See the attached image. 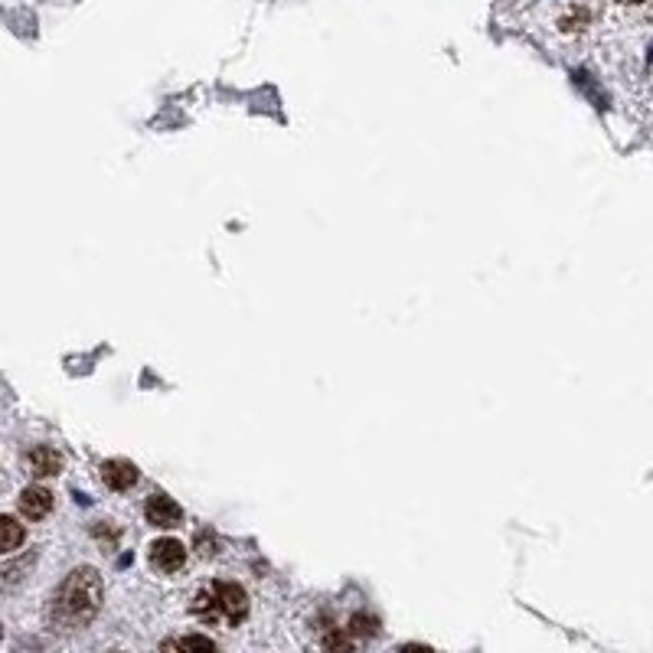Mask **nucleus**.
I'll use <instances>...</instances> for the list:
<instances>
[{"label":"nucleus","instance_id":"nucleus-6","mask_svg":"<svg viewBox=\"0 0 653 653\" xmlns=\"http://www.w3.org/2000/svg\"><path fill=\"white\" fill-rule=\"evenodd\" d=\"M144 516H147V523H154L157 529H170V526H177L183 520L180 507L164 494H157V497H151L144 503Z\"/></svg>","mask_w":653,"mask_h":653},{"label":"nucleus","instance_id":"nucleus-11","mask_svg":"<svg viewBox=\"0 0 653 653\" xmlns=\"http://www.w3.org/2000/svg\"><path fill=\"white\" fill-rule=\"evenodd\" d=\"M376 631H379V621L373 618V614H356V618L350 621V637H353V640L373 637Z\"/></svg>","mask_w":653,"mask_h":653},{"label":"nucleus","instance_id":"nucleus-9","mask_svg":"<svg viewBox=\"0 0 653 653\" xmlns=\"http://www.w3.org/2000/svg\"><path fill=\"white\" fill-rule=\"evenodd\" d=\"M164 653H219L206 637L200 634H187V637H177V640H167Z\"/></svg>","mask_w":653,"mask_h":653},{"label":"nucleus","instance_id":"nucleus-5","mask_svg":"<svg viewBox=\"0 0 653 653\" xmlns=\"http://www.w3.org/2000/svg\"><path fill=\"white\" fill-rule=\"evenodd\" d=\"M20 513L27 520H43V516L53 513V490L43 484H33L20 494Z\"/></svg>","mask_w":653,"mask_h":653},{"label":"nucleus","instance_id":"nucleus-4","mask_svg":"<svg viewBox=\"0 0 653 653\" xmlns=\"http://www.w3.org/2000/svg\"><path fill=\"white\" fill-rule=\"evenodd\" d=\"M138 467H134L131 461H121V458H112V461H105L102 464V480H105V487L108 490H118V494H125V490H131L134 484H138Z\"/></svg>","mask_w":653,"mask_h":653},{"label":"nucleus","instance_id":"nucleus-7","mask_svg":"<svg viewBox=\"0 0 653 653\" xmlns=\"http://www.w3.org/2000/svg\"><path fill=\"white\" fill-rule=\"evenodd\" d=\"M30 471L33 477H56L63 471V458L53 448H33L30 451Z\"/></svg>","mask_w":653,"mask_h":653},{"label":"nucleus","instance_id":"nucleus-1","mask_svg":"<svg viewBox=\"0 0 653 653\" xmlns=\"http://www.w3.org/2000/svg\"><path fill=\"white\" fill-rule=\"evenodd\" d=\"M98 605H102V575L95 569H76L49 601V621L59 631H79L98 614Z\"/></svg>","mask_w":653,"mask_h":653},{"label":"nucleus","instance_id":"nucleus-3","mask_svg":"<svg viewBox=\"0 0 653 653\" xmlns=\"http://www.w3.org/2000/svg\"><path fill=\"white\" fill-rule=\"evenodd\" d=\"M147 559H151V565L157 572L174 575V572L183 569V565H187V549H183V542L174 539V536H160V539L151 542V549H147Z\"/></svg>","mask_w":653,"mask_h":653},{"label":"nucleus","instance_id":"nucleus-2","mask_svg":"<svg viewBox=\"0 0 653 653\" xmlns=\"http://www.w3.org/2000/svg\"><path fill=\"white\" fill-rule=\"evenodd\" d=\"M193 614L203 624H219V627H236L249 614V595L242 585L226 582V578H213L193 595Z\"/></svg>","mask_w":653,"mask_h":653},{"label":"nucleus","instance_id":"nucleus-10","mask_svg":"<svg viewBox=\"0 0 653 653\" xmlns=\"http://www.w3.org/2000/svg\"><path fill=\"white\" fill-rule=\"evenodd\" d=\"M356 640L350 637V631H327L324 637V653H353Z\"/></svg>","mask_w":653,"mask_h":653},{"label":"nucleus","instance_id":"nucleus-12","mask_svg":"<svg viewBox=\"0 0 653 653\" xmlns=\"http://www.w3.org/2000/svg\"><path fill=\"white\" fill-rule=\"evenodd\" d=\"M399 653H435V650L425 647V644H409V647H402Z\"/></svg>","mask_w":653,"mask_h":653},{"label":"nucleus","instance_id":"nucleus-13","mask_svg":"<svg viewBox=\"0 0 653 653\" xmlns=\"http://www.w3.org/2000/svg\"><path fill=\"white\" fill-rule=\"evenodd\" d=\"M0 634H4V631H0Z\"/></svg>","mask_w":653,"mask_h":653},{"label":"nucleus","instance_id":"nucleus-8","mask_svg":"<svg viewBox=\"0 0 653 653\" xmlns=\"http://www.w3.org/2000/svg\"><path fill=\"white\" fill-rule=\"evenodd\" d=\"M23 539H27L23 526L14 520V516L0 513V552H14V549H20Z\"/></svg>","mask_w":653,"mask_h":653}]
</instances>
